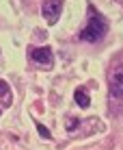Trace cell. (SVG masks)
Wrapping results in <instances>:
<instances>
[{"instance_id":"6da1fadb","label":"cell","mask_w":123,"mask_h":150,"mask_svg":"<svg viewBox=\"0 0 123 150\" xmlns=\"http://www.w3.org/2000/svg\"><path fill=\"white\" fill-rule=\"evenodd\" d=\"M89 11H91V18H89V24L84 26V30L80 33V39L82 41H99L106 35V30H108V24L93 7Z\"/></svg>"},{"instance_id":"7a4b0ae2","label":"cell","mask_w":123,"mask_h":150,"mask_svg":"<svg viewBox=\"0 0 123 150\" xmlns=\"http://www.w3.org/2000/svg\"><path fill=\"white\" fill-rule=\"evenodd\" d=\"M63 11V0H45L43 2V18L48 24H56Z\"/></svg>"},{"instance_id":"3957f363","label":"cell","mask_w":123,"mask_h":150,"mask_svg":"<svg viewBox=\"0 0 123 150\" xmlns=\"http://www.w3.org/2000/svg\"><path fill=\"white\" fill-rule=\"evenodd\" d=\"M35 63L43 65V68H50L54 61V54H52V48H48V46H41V48H35L33 52H30Z\"/></svg>"},{"instance_id":"277c9868","label":"cell","mask_w":123,"mask_h":150,"mask_svg":"<svg viewBox=\"0 0 123 150\" xmlns=\"http://www.w3.org/2000/svg\"><path fill=\"white\" fill-rule=\"evenodd\" d=\"M110 94L115 98L123 96V70H119V72L112 74V79H110Z\"/></svg>"},{"instance_id":"5b68a950","label":"cell","mask_w":123,"mask_h":150,"mask_svg":"<svg viewBox=\"0 0 123 150\" xmlns=\"http://www.w3.org/2000/svg\"><path fill=\"white\" fill-rule=\"evenodd\" d=\"M74 98H76V102H78V107H82V109H89V105H91V98L86 96V91L82 89V87H78V89H76Z\"/></svg>"},{"instance_id":"8992f818","label":"cell","mask_w":123,"mask_h":150,"mask_svg":"<svg viewBox=\"0 0 123 150\" xmlns=\"http://www.w3.org/2000/svg\"><path fill=\"white\" fill-rule=\"evenodd\" d=\"M0 96H4V107L11 105V89H9L7 81H0Z\"/></svg>"},{"instance_id":"52a82bcc","label":"cell","mask_w":123,"mask_h":150,"mask_svg":"<svg viewBox=\"0 0 123 150\" xmlns=\"http://www.w3.org/2000/svg\"><path fill=\"white\" fill-rule=\"evenodd\" d=\"M78 124H80L78 117H67V122H65V128H67V133L76 131V128H78Z\"/></svg>"},{"instance_id":"ba28073f","label":"cell","mask_w":123,"mask_h":150,"mask_svg":"<svg viewBox=\"0 0 123 150\" xmlns=\"http://www.w3.org/2000/svg\"><path fill=\"white\" fill-rule=\"evenodd\" d=\"M37 131H39V135L43 137V139H50V137H52V133L48 131V126H43L41 122H37Z\"/></svg>"}]
</instances>
